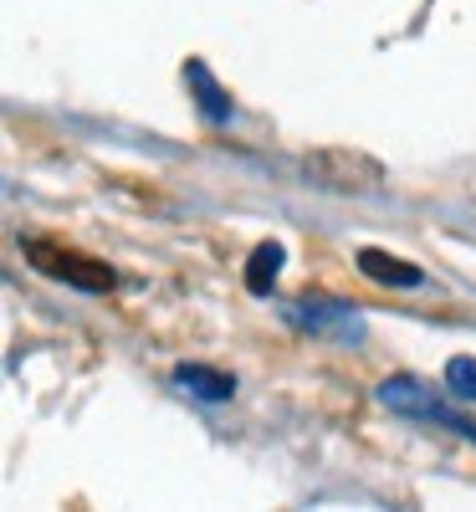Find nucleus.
I'll use <instances>...</instances> for the list:
<instances>
[{"label":"nucleus","instance_id":"f257e3e1","mask_svg":"<svg viewBox=\"0 0 476 512\" xmlns=\"http://www.w3.org/2000/svg\"><path fill=\"white\" fill-rule=\"evenodd\" d=\"M302 175H308V185L333 190V195H359V200L384 195V164L359 154V149H313V154H302Z\"/></svg>","mask_w":476,"mask_h":512},{"label":"nucleus","instance_id":"f03ea898","mask_svg":"<svg viewBox=\"0 0 476 512\" xmlns=\"http://www.w3.org/2000/svg\"><path fill=\"white\" fill-rule=\"evenodd\" d=\"M21 251H26V262L36 272H47V277H57L77 292H113V282H118L108 262H98V256H88V251H72L62 241H47V236L21 241Z\"/></svg>","mask_w":476,"mask_h":512},{"label":"nucleus","instance_id":"7ed1b4c3","mask_svg":"<svg viewBox=\"0 0 476 512\" xmlns=\"http://www.w3.org/2000/svg\"><path fill=\"white\" fill-rule=\"evenodd\" d=\"M287 318L302 323L308 333H318V338H338V344H359V338H364L359 313L349 303H338V297L302 292V297H292V303H287Z\"/></svg>","mask_w":476,"mask_h":512},{"label":"nucleus","instance_id":"20e7f679","mask_svg":"<svg viewBox=\"0 0 476 512\" xmlns=\"http://www.w3.org/2000/svg\"><path fill=\"white\" fill-rule=\"evenodd\" d=\"M354 262H359V272H364L369 282H379V287H420V282H425V272H420L415 262H405V256H395V251H379V246H364Z\"/></svg>","mask_w":476,"mask_h":512},{"label":"nucleus","instance_id":"39448f33","mask_svg":"<svg viewBox=\"0 0 476 512\" xmlns=\"http://www.w3.org/2000/svg\"><path fill=\"white\" fill-rule=\"evenodd\" d=\"M185 82H190V93H195V108L210 118V123H231V93L221 88V82H215V72L200 62V57H190L185 62Z\"/></svg>","mask_w":476,"mask_h":512},{"label":"nucleus","instance_id":"423d86ee","mask_svg":"<svg viewBox=\"0 0 476 512\" xmlns=\"http://www.w3.org/2000/svg\"><path fill=\"white\" fill-rule=\"evenodd\" d=\"M175 384H180L185 395L210 400V405H221V400L236 395V379L221 374V369H210V364H180V369H175Z\"/></svg>","mask_w":476,"mask_h":512},{"label":"nucleus","instance_id":"0eeeda50","mask_svg":"<svg viewBox=\"0 0 476 512\" xmlns=\"http://www.w3.org/2000/svg\"><path fill=\"white\" fill-rule=\"evenodd\" d=\"M282 262H287L282 241H262V246L251 251V262H246V292L272 297V287H277V277H282Z\"/></svg>","mask_w":476,"mask_h":512},{"label":"nucleus","instance_id":"6e6552de","mask_svg":"<svg viewBox=\"0 0 476 512\" xmlns=\"http://www.w3.org/2000/svg\"><path fill=\"white\" fill-rule=\"evenodd\" d=\"M446 390H451L456 400H476V359H471V354H456V359L446 364Z\"/></svg>","mask_w":476,"mask_h":512}]
</instances>
